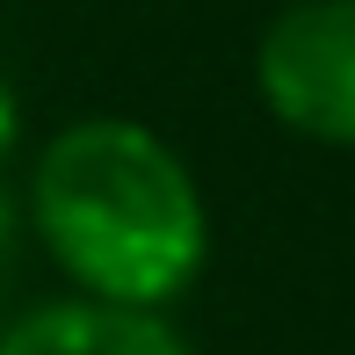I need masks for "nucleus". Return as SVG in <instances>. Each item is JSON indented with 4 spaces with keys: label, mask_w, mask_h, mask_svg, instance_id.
<instances>
[{
    "label": "nucleus",
    "mask_w": 355,
    "mask_h": 355,
    "mask_svg": "<svg viewBox=\"0 0 355 355\" xmlns=\"http://www.w3.org/2000/svg\"><path fill=\"white\" fill-rule=\"evenodd\" d=\"M15 225H22V203H15L8 182H0V283H8V268H15Z\"/></svg>",
    "instance_id": "39448f33"
},
{
    "label": "nucleus",
    "mask_w": 355,
    "mask_h": 355,
    "mask_svg": "<svg viewBox=\"0 0 355 355\" xmlns=\"http://www.w3.org/2000/svg\"><path fill=\"white\" fill-rule=\"evenodd\" d=\"M22 225L66 290L131 312H174L211 261V203L182 145L145 116H73L44 138Z\"/></svg>",
    "instance_id": "f257e3e1"
},
{
    "label": "nucleus",
    "mask_w": 355,
    "mask_h": 355,
    "mask_svg": "<svg viewBox=\"0 0 355 355\" xmlns=\"http://www.w3.org/2000/svg\"><path fill=\"white\" fill-rule=\"evenodd\" d=\"M15 138H22V102H15V87L0 80V174H8V153H15Z\"/></svg>",
    "instance_id": "20e7f679"
},
{
    "label": "nucleus",
    "mask_w": 355,
    "mask_h": 355,
    "mask_svg": "<svg viewBox=\"0 0 355 355\" xmlns=\"http://www.w3.org/2000/svg\"><path fill=\"white\" fill-rule=\"evenodd\" d=\"M0 355H196L182 327L167 312H131V304H102V297H44L0 327Z\"/></svg>",
    "instance_id": "7ed1b4c3"
},
{
    "label": "nucleus",
    "mask_w": 355,
    "mask_h": 355,
    "mask_svg": "<svg viewBox=\"0 0 355 355\" xmlns=\"http://www.w3.org/2000/svg\"><path fill=\"white\" fill-rule=\"evenodd\" d=\"M254 94L290 138L355 153V0H290L254 37Z\"/></svg>",
    "instance_id": "f03ea898"
}]
</instances>
